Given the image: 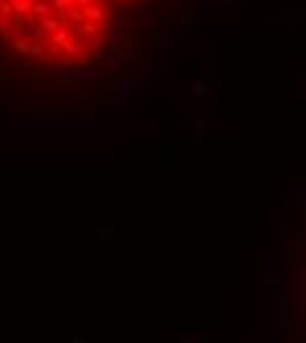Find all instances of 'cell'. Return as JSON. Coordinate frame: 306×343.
<instances>
[{"label":"cell","mask_w":306,"mask_h":343,"mask_svg":"<svg viewBox=\"0 0 306 343\" xmlns=\"http://www.w3.org/2000/svg\"><path fill=\"white\" fill-rule=\"evenodd\" d=\"M119 58H121V48H119V45H111V48H106V51L100 53V69H103V71L116 69V66H119Z\"/></svg>","instance_id":"cell-2"},{"label":"cell","mask_w":306,"mask_h":343,"mask_svg":"<svg viewBox=\"0 0 306 343\" xmlns=\"http://www.w3.org/2000/svg\"><path fill=\"white\" fill-rule=\"evenodd\" d=\"M11 106L16 108V111H29V106H27V103H19V101H16V103H11Z\"/></svg>","instance_id":"cell-26"},{"label":"cell","mask_w":306,"mask_h":343,"mask_svg":"<svg viewBox=\"0 0 306 343\" xmlns=\"http://www.w3.org/2000/svg\"><path fill=\"white\" fill-rule=\"evenodd\" d=\"M11 27H13V19H6V16H0V32H8Z\"/></svg>","instance_id":"cell-19"},{"label":"cell","mask_w":306,"mask_h":343,"mask_svg":"<svg viewBox=\"0 0 306 343\" xmlns=\"http://www.w3.org/2000/svg\"><path fill=\"white\" fill-rule=\"evenodd\" d=\"M238 0H201V8L203 13H217V11H224V8H233Z\"/></svg>","instance_id":"cell-6"},{"label":"cell","mask_w":306,"mask_h":343,"mask_svg":"<svg viewBox=\"0 0 306 343\" xmlns=\"http://www.w3.org/2000/svg\"><path fill=\"white\" fill-rule=\"evenodd\" d=\"M177 48H180V37H174V35L159 37V56H172Z\"/></svg>","instance_id":"cell-5"},{"label":"cell","mask_w":306,"mask_h":343,"mask_svg":"<svg viewBox=\"0 0 306 343\" xmlns=\"http://www.w3.org/2000/svg\"><path fill=\"white\" fill-rule=\"evenodd\" d=\"M0 69H11V61H8V56H6L3 48H0Z\"/></svg>","instance_id":"cell-21"},{"label":"cell","mask_w":306,"mask_h":343,"mask_svg":"<svg viewBox=\"0 0 306 343\" xmlns=\"http://www.w3.org/2000/svg\"><path fill=\"white\" fill-rule=\"evenodd\" d=\"M74 98H76V101L85 98V87H74Z\"/></svg>","instance_id":"cell-27"},{"label":"cell","mask_w":306,"mask_h":343,"mask_svg":"<svg viewBox=\"0 0 306 343\" xmlns=\"http://www.w3.org/2000/svg\"><path fill=\"white\" fill-rule=\"evenodd\" d=\"M8 3L13 8V16H19V19L29 16V6H32V0H8Z\"/></svg>","instance_id":"cell-10"},{"label":"cell","mask_w":306,"mask_h":343,"mask_svg":"<svg viewBox=\"0 0 306 343\" xmlns=\"http://www.w3.org/2000/svg\"><path fill=\"white\" fill-rule=\"evenodd\" d=\"M74 108H76V111H82V114H90V111H93V103H82V101H80Z\"/></svg>","instance_id":"cell-20"},{"label":"cell","mask_w":306,"mask_h":343,"mask_svg":"<svg viewBox=\"0 0 306 343\" xmlns=\"http://www.w3.org/2000/svg\"><path fill=\"white\" fill-rule=\"evenodd\" d=\"M159 6H150V8H143L140 11V21L145 24V27H153V24H156L159 21Z\"/></svg>","instance_id":"cell-11"},{"label":"cell","mask_w":306,"mask_h":343,"mask_svg":"<svg viewBox=\"0 0 306 343\" xmlns=\"http://www.w3.org/2000/svg\"><path fill=\"white\" fill-rule=\"evenodd\" d=\"M50 6H53V11H58V13H66L69 8H74L71 0H50Z\"/></svg>","instance_id":"cell-15"},{"label":"cell","mask_w":306,"mask_h":343,"mask_svg":"<svg viewBox=\"0 0 306 343\" xmlns=\"http://www.w3.org/2000/svg\"><path fill=\"white\" fill-rule=\"evenodd\" d=\"M98 232H100V238H103V240H111V235H114V227H100Z\"/></svg>","instance_id":"cell-22"},{"label":"cell","mask_w":306,"mask_h":343,"mask_svg":"<svg viewBox=\"0 0 306 343\" xmlns=\"http://www.w3.org/2000/svg\"><path fill=\"white\" fill-rule=\"evenodd\" d=\"M66 42H69V29H66V24L58 27L56 32H50V45H53V51H61Z\"/></svg>","instance_id":"cell-8"},{"label":"cell","mask_w":306,"mask_h":343,"mask_svg":"<svg viewBox=\"0 0 306 343\" xmlns=\"http://www.w3.org/2000/svg\"><path fill=\"white\" fill-rule=\"evenodd\" d=\"M29 56L45 61V56H48V53H45V45H42V42H32V45H29Z\"/></svg>","instance_id":"cell-14"},{"label":"cell","mask_w":306,"mask_h":343,"mask_svg":"<svg viewBox=\"0 0 306 343\" xmlns=\"http://www.w3.org/2000/svg\"><path fill=\"white\" fill-rule=\"evenodd\" d=\"M185 35H188V37H198V35H201V21H195V19L188 21V24H185Z\"/></svg>","instance_id":"cell-16"},{"label":"cell","mask_w":306,"mask_h":343,"mask_svg":"<svg viewBox=\"0 0 306 343\" xmlns=\"http://www.w3.org/2000/svg\"><path fill=\"white\" fill-rule=\"evenodd\" d=\"M106 40H109V37H106L103 32L90 35V37H87V51L93 53V56H100V53L106 51Z\"/></svg>","instance_id":"cell-7"},{"label":"cell","mask_w":306,"mask_h":343,"mask_svg":"<svg viewBox=\"0 0 306 343\" xmlns=\"http://www.w3.org/2000/svg\"><path fill=\"white\" fill-rule=\"evenodd\" d=\"M71 3H74L76 8H85V6H90V3H93V0H71Z\"/></svg>","instance_id":"cell-25"},{"label":"cell","mask_w":306,"mask_h":343,"mask_svg":"<svg viewBox=\"0 0 306 343\" xmlns=\"http://www.w3.org/2000/svg\"><path fill=\"white\" fill-rule=\"evenodd\" d=\"M0 16H6V19H13V8L8 0H0Z\"/></svg>","instance_id":"cell-18"},{"label":"cell","mask_w":306,"mask_h":343,"mask_svg":"<svg viewBox=\"0 0 306 343\" xmlns=\"http://www.w3.org/2000/svg\"><path fill=\"white\" fill-rule=\"evenodd\" d=\"M13 48H16L19 56H29V42L27 40H13Z\"/></svg>","instance_id":"cell-17"},{"label":"cell","mask_w":306,"mask_h":343,"mask_svg":"<svg viewBox=\"0 0 306 343\" xmlns=\"http://www.w3.org/2000/svg\"><path fill=\"white\" fill-rule=\"evenodd\" d=\"M195 135H198V137L206 135V121H195Z\"/></svg>","instance_id":"cell-24"},{"label":"cell","mask_w":306,"mask_h":343,"mask_svg":"<svg viewBox=\"0 0 306 343\" xmlns=\"http://www.w3.org/2000/svg\"><path fill=\"white\" fill-rule=\"evenodd\" d=\"M82 19L85 21H90V24H95V27H106L109 24V11H106L103 6H85L82 8Z\"/></svg>","instance_id":"cell-1"},{"label":"cell","mask_w":306,"mask_h":343,"mask_svg":"<svg viewBox=\"0 0 306 343\" xmlns=\"http://www.w3.org/2000/svg\"><path fill=\"white\" fill-rule=\"evenodd\" d=\"M53 6L50 0H32V6H29V16H32L35 21L37 19H45V16H53Z\"/></svg>","instance_id":"cell-3"},{"label":"cell","mask_w":306,"mask_h":343,"mask_svg":"<svg viewBox=\"0 0 306 343\" xmlns=\"http://www.w3.org/2000/svg\"><path fill=\"white\" fill-rule=\"evenodd\" d=\"M190 95H193V98H206V95H211V85H206V82H193V85H190Z\"/></svg>","instance_id":"cell-12"},{"label":"cell","mask_w":306,"mask_h":343,"mask_svg":"<svg viewBox=\"0 0 306 343\" xmlns=\"http://www.w3.org/2000/svg\"><path fill=\"white\" fill-rule=\"evenodd\" d=\"M95 71L93 69H74V71H69V80L71 82H76V85H82V82H93L95 80Z\"/></svg>","instance_id":"cell-9"},{"label":"cell","mask_w":306,"mask_h":343,"mask_svg":"<svg viewBox=\"0 0 306 343\" xmlns=\"http://www.w3.org/2000/svg\"><path fill=\"white\" fill-rule=\"evenodd\" d=\"M53 80H58V82H61V80H69V69H58V71L53 74Z\"/></svg>","instance_id":"cell-23"},{"label":"cell","mask_w":306,"mask_h":343,"mask_svg":"<svg viewBox=\"0 0 306 343\" xmlns=\"http://www.w3.org/2000/svg\"><path fill=\"white\" fill-rule=\"evenodd\" d=\"M109 3H116V0H109Z\"/></svg>","instance_id":"cell-28"},{"label":"cell","mask_w":306,"mask_h":343,"mask_svg":"<svg viewBox=\"0 0 306 343\" xmlns=\"http://www.w3.org/2000/svg\"><path fill=\"white\" fill-rule=\"evenodd\" d=\"M127 27H130V19L127 16H119L116 19V24H106V37H111V40H121L127 35Z\"/></svg>","instance_id":"cell-4"},{"label":"cell","mask_w":306,"mask_h":343,"mask_svg":"<svg viewBox=\"0 0 306 343\" xmlns=\"http://www.w3.org/2000/svg\"><path fill=\"white\" fill-rule=\"evenodd\" d=\"M156 66H159V71L164 74L166 69L174 66V58H172V56H159V58H156Z\"/></svg>","instance_id":"cell-13"}]
</instances>
